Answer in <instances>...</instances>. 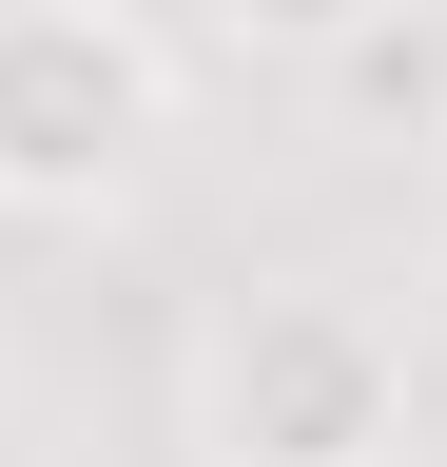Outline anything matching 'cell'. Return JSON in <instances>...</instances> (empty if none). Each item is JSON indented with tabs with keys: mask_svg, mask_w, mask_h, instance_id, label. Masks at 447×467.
Returning <instances> with one entry per match:
<instances>
[{
	"mask_svg": "<svg viewBox=\"0 0 447 467\" xmlns=\"http://www.w3.org/2000/svg\"><path fill=\"white\" fill-rule=\"evenodd\" d=\"M370 429H409V331L370 292H234L195 331V467H350Z\"/></svg>",
	"mask_w": 447,
	"mask_h": 467,
	"instance_id": "7a4b0ae2",
	"label": "cell"
},
{
	"mask_svg": "<svg viewBox=\"0 0 447 467\" xmlns=\"http://www.w3.org/2000/svg\"><path fill=\"white\" fill-rule=\"evenodd\" d=\"M311 98H330L350 156H447V0H370V20L311 58Z\"/></svg>",
	"mask_w": 447,
	"mask_h": 467,
	"instance_id": "3957f363",
	"label": "cell"
},
{
	"mask_svg": "<svg viewBox=\"0 0 447 467\" xmlns=\"http://www.w3.org/2000/svg\"><path fill=\"white\" fill-rule=\"evenodd\" d=\"M350 467H447V429H428V409H409V429H370Z\"/></svg>",
	"mask_w": 447,
	"mask_h": 467,
	"instance_id": "5b68a950",
	"label": "cell"
},
{
	"mask_svg": "<svg viewBox=\"0 0 447 467\" xmlns=\"http://www.w3.org/2000/svg\"><path fill=\"white\" fill-rule=\"evenodd\" d=\"M195 20L234 39V58H330V39L370 20V0H195Z\"/></svg>",
	"mask_w": 447,
	"mask_h": 467,
	"instance_id": "277c9868",
	"label": "cell"
},
{
	"mask_svg": "<svg viewBox=\"0 0 447 467\" xmlns=\"http://www.w3.org/2000/svg\"><path fill=\"white\" fill-rule=\"evenodd\" d=\"M176 117H195V78H176V39L137 0H0V214L20 234L137 214Z\"/></svg>",
	"mask_w": 447,
	"mask_h": 467,
	"instance_id": "6da1fadb",
	"label": "cell"
}]
</instances>
